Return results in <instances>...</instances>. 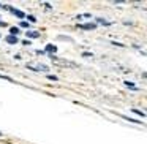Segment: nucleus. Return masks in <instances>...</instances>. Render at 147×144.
<instances>
[{"label": "nucleus", "mask_w": 147, "mask_h": 144, "mask_svg": "<svg viewBox=\"0 0 147 144\" xmlns=\"http://www.w3.org/2000/svg\"><path fill=\"white\" fill-rule=\"evenodd\" d=\"M26 35H27V38H38V37H40V32H36V30H29Z\"/></svg>", "instance_id": "20e7f679"}, {"label": "nucleus", "mask_w": 147, "mask_h": 144, "mask_svg": "<svg viewBox=\"0 0 147 144\" xmlns=\"http://www.w3.org/2000/svg\"><path fill=\"white\" fill-rule=\"evenodd\" d=\"M27 19H29L30 22H36V18H35V16H32V14H30V16H27Z\"/></svg>", "instance_id": "4468645a"}, {"label": "nucleus", "mask_w": 147, "mask_h": 144, "mask_svg": "<svg viewBox=\"0 0 147 144\" xmlns=\"http://www.w3.org/2000/svg\"><path fill=\"white\" fill-rule=\"evenodd\" d=\"M48 78H49L51 81H57V76H48Z\"/></svg>", "instance_id": "2eb2a0df"}, {"label": "nucleus", "mask_w": 147, "mask_h": 144, "mask_svg": "<svg viewBox=\"0 0 147 144\" xmlns=\"http://www.w3.org/2000/svg\"><path fill=\"white\" fill-rule=\"evenodd\" d=\"M122 117H123V119H127V120H130V122H134V124H141L139 120H134L133 117H128V116H122Z\"/></svg>", "instance_id": "1a4fd4ad"}, {"label": "nucleus", "mask_w": 147, "mask_h": 144, "mask_svg": "<svg viewBox=\"0 0 147 144\" xmlns=\"http://www.w3.org/2000/svg\"><path fill=\"white\" fill-rule=\"evenodd\" d=\"M96 22H101L103 26H111V22H108V21H105V19H96ZM95 22V24H96Z\"/></svg>", "instance_id": "9d476101"}, {"label": "nucleus", "mask_w": 147, "mask_h": 144, "mask_svg": "<svg viewBox=\"0 0 147 144\" xmlns=\"http://www.w3.org/2000/svg\"><path fill=\"white\" fill-rule=\"evenodd\" d=\"M10 33H11V35H18V33H19V29H18V27H11V29H10Z\"/></svg>", "instance_id": "6e6552de"}, {"label": "nucleus", "mask_w": 147, "mask_h": 144, "mask_svg": "<svg viewBox=\"0 0 147 144\" xmlns=\"http://www.w3.org/2000/svg\"><path fill=\"white\" fill-rule=\"evenodd\" d=\"M51 59L54 60L55 65H60V67H76V64H73V62H65L63 59H57L54 55H51Z\"/></svg>", "instance_id": "f257e3e1"}, {"label": "nucleus", "mask_w": 147, "mask_h": 144, "mask_svg": "<svg viewBox=\"0 0 147 144\" xmlns=\"http://www.w3.org/2000/svg\"><path fill=\"white\" fill-rule=\"evenodd\" d=\"M0 79H5V81H10V82H11V81H13V79H11V78H10V76H5V74H2V73H0Z\"/></svg>", "instance_id": "9b49d317"}, {"label": "nucleus", "mask_w": 147, "mask_h": 144, "mask_svg": "<svg viewBox=\"0 0 147 144\" xmlns=\"http://www.w3.org/2000/svg\"><path fill=\"white\" fill-rule=\"evenodd\" d=\"M87 18H90V14H89V13H86V14H79V16H78V19H87Z\"/></svg>", "instance_id": "f8f14e48"}, {"label": "nucleus", "mask_w": 147, "mask_h": 144, "mask_svg": "<svg viewBox=\"0 0 147 144\" xmlns=\"http://www.w3.org/2000/svg\"><path fill=\"white\" fill-rule=\"evenodd\" d=\"M78 27L84 30H93V29H96V24H78Z\"/></svg>", "instance_id": "f03ea898"}, {"label": "nucleus", "mask_w": 147, "mask_h": 144, "mask_svg": "<svg viewBox=\"0 0 147 144\" xmlns=\"http://www.w3.org/2000/svg\"><path fill=\"white\" fill-rule=\"evenodd\" d=\"M7 43H10V45H16L18 38H16V37H13V35H8L7 37Z\"/></svg>", "instance_id": "0eeeda50"}, {"label": "nucleus", "mask_w": 147, "mask_h": 144, "mask_svg": "<svg viewBox=\"0 0 147 144\" xmlns=\"http://www.w3.org/2000/svg\"><path fill=\"white\" fill-rule=\"evenodd\" d=\"M5 26H7V24H5V22H2V21H0V27H5Z\"/></svg>", "instance_id": "dca6fc26"}, {"label": "nucleus", "mask_w": 147, "mask_h": 144, "mask_svg": "<svg viewBox=\"0 0 147 144\" xmlns=\"http://www.w3.org/2000/svg\"><path fill=\"white\" fill-rule=\"evenodd\" d=\"M45 51L46 52H51V54H54L55 51H57V48H55L54 45H46V48H45Z\"/></svg>", "instance_id": "423d86ee"}, {"label": "nucleus", "mask_w": 147, "mask_h": 144, "mask_svg": "<svg viewBox=\"0 0 147 144\" xmlns=\"http://www.w3.org/2000/svg\"><path fill=\"white\" fill-rule=\"evenodd\" d=\"M19 26L24 27V29H27V27H29V22H27V21H22V22H19Z\"/></svg>", "instance_id": "ddd939ff"}, {"label": "nucleus", "mask_w": 147, "mask_h": 144, "mask_svg": "<svg viewBox=\"0 0 147 144\" xmlns=\"http://www.w3.org/2000/svg\"><path fill=\"white\" fill-rule=\"evenodd\" d=\"M8 10L11 11V13L14 14V16H18V18H26V14L22 13V11H19V10H16V8H13V7H8Z\"/></svg>", "instance_id": "7ed1b4c3"}, {"label": "nucleus", "mask_w": 147, "mask_h": 144, "mask_svg": "<svg viewBox=\"0 0 147 144\" xmlns=\"http://www.w3.org/2000/svg\"><path fill=\"white\" fill-rule=\"evenodd\" d=\"M123 86H127L130 90H138L136 84H134V82H130V81H125V82H123Z\"/></svg>", "instance_id": "39448f33"}]
</instances>
